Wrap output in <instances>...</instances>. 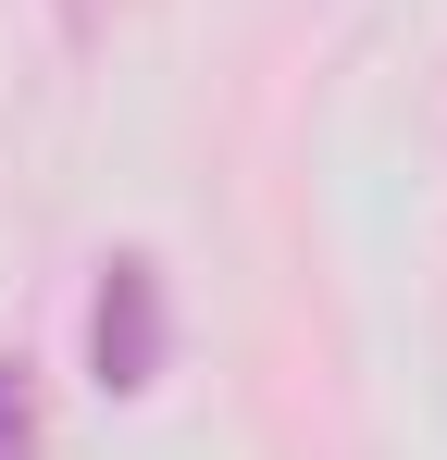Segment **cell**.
<instances>
[{
  "mask_svg": "<svg viewBox=\"0 0 447 460\" xmlns=\"http://www.w3.org/2000/svg\"><path fill=\"white\" fill-rule=\"evenodd\" d=\"M0 460H38V398H25V374H0Z\"/></svg>",
  "mask_w": 447,
  "mask_h": 460,
  "instance_id": "7a4b0ae2",
  "label": "cell"
},
{
  "mask_svg": "<svg viewBox=\"0 0 447 460\" xmlns=\"http://www.w3.org/2000/svg\"><path fill=\"white\" fill-rule=\"evenodd\" d=\"M162 349H174V311H162V261L149 249H112L100 261V299H87V374L112 398L162 385Z\"/></svg>",
  "mask_w": 447,
  "mask_h": 460,
  "instance_id": "6da1fadb",
  "label": "cell"
}]
</instances>
